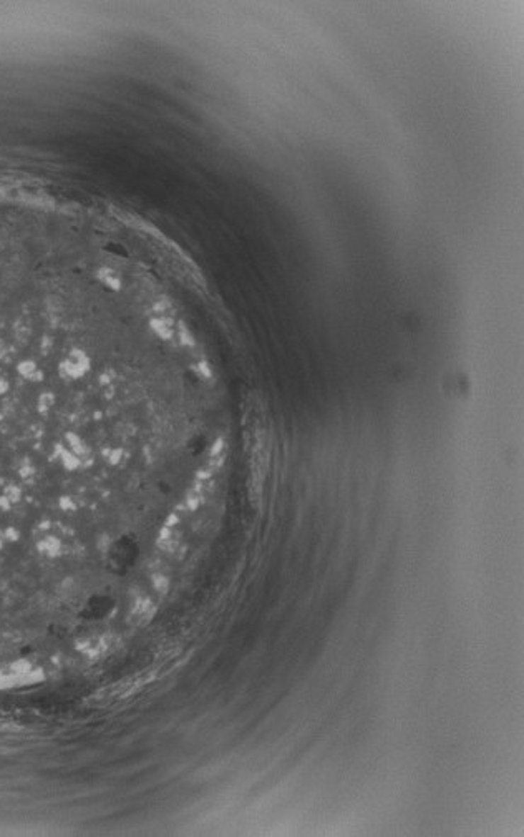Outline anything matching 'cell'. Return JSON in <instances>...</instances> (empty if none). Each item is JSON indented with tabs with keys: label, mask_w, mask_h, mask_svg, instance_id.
<instances>
[{
	"label": "cell",
	"mask_w": 524,
	"mask_h": 837,
	"mask_svg": "<svg viewBox=\"0 0 524 837\" xmlns=\"http://www.w3.org/2000/svg\"><path fill=\"white\" fill-rule=\"evenodd\" d=\"M115 610V600L108 595H95L86 602V607L81 615L86 620H103Z\"/></svg>",
	"instance_id": "6da1fadb"
}]
</instances>
